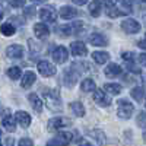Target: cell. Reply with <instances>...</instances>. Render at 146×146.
Here are the masks:
<instances>
[{"label": "cell", "instance_id": "cell-9", "mask_svg": "<svg viewBox=\"0 0 146 146\" xmlns=\"http://www.w3.org/2000/svg\"><path fill=\"white\" fill-rule=\"evenodd\" d=\"M78 78H79V75L72 67L70 69H66L64 73H63V83H64V86L73 88L76 85V82H78Z\"/></svg>", "mask_w": 146, "mask_h": 146}, {"label": "cell", "instance_id": "cell-32", "mask_svg": "<svg viewBox=\"0 0 146 146\" xmlns=\"http://www.w3.org/2000/svg\"><path fill=\"white\" fill-rule=\"evenodd\" d=\"M6 75H7V76H9L10 79L16 80V79L22 78V70H21V69H19L18 66H13V67H9V69H7Z\"/></svg>", "mask_w": 146, "mask_h": 146}, {"label": "cell", "instance_id": "cell-30", "mask_svg": "<svg viewBox=\"0 0 146 146\" xmlns=\"http://www.w3.org/2000/svg\"><path fill=\"white\" fill-rule=\"evenodd\" d=\"M105 13H107L108 18L115 19V18H118L121 15H124V12L121 10V9H118L117 6H113V7H105Z\"/></svg>", "mask_w": 146, "mask_h": 146}, {"label": "cell", "instance_id": "cell-25", "mask_svg": "<svg viewBox=\"0 0 146 146\" xmlns=\"http://www.w3.org/2000/svg\"><path fill=\"white\" fill-rule=\"evenodd\" d=\"M88 9H89V13H91V16H94V18H98V16L101 15L102 5H101V2H98V0H94V2H91V3H89Z\"/></svg>", "mask_w": 146, "mask_h": 146}, {"label": "cell", "instance_id": "cell-22", "mask_svg": "<svg viewBox=\"0 0 146 146\" xmlns=\"http://www.w3.org/2000/svg\"><path fill=\"white\" fill-rule=\"evenodd\" d=\"M2 124H3V127L9 131V133H13L15 130H16V123H15V118H13V115H10V114H7V115H5L3 117V120H2Z\"/></svg>", "mask_w": 146, "mask_h": 146}, {"label": "cell", "instance_id": "cell-33", "mask_svg": "<svg viewBox=\"0 0 146 146\" xmlns=\"http://www.w3.org/2000/svg\"><path fill=\"white\" fill-rule=\"evenodd\" d=\"M72 69L75 70L78 75H80V73H85L88 70V63H83V62H76V63H73Z\"/></svg>", "mask_w": 146, "mask_h": 146}, {"label": "cell", "instance_id": "cell-39", "mask_svg": "<svg viewBox=\"0 0 146 146\" xmlns=\"http://www.w3.org/2000/svg\"><path fill=\"white\" fill-rule=\"evenodd\" d=\"M121 57H123L126 62L129 63V62H133V58H135V54L133 53H130V51H126V53H123L121 54Z\"/></svg>", "mask_w": 146, "mask_h": 146}, {"label": "cell", "instance_id": "cell-7", "mask_svg": "<svg viewBox=\"0 0 146 146\" xmlns=\"http://www.w3.org/2000/svg\"><path fill=\"white\" fill-rule=\"evenodd\" d=\"M40 18H41L42 23H44V22H50V23L56 22V19H57V12H56V7H54V6H47V7H42V9L40 10Z\"/></svg>", "mask_w": 146, "mask_h": 146}, {"label": "cell", "instance_id": "cell-45", "mask_svg": "<svg viewBox=\"0 0 146 146\" xmlns=\"http://www.w3.org/2000/svg\"><path fill=\"white\" fill-rule=\"evenodd\" d=\"M79 146H94V145H91L89 142H80V143H79Z\"/></svg>", "mask_w": 146, "mask_h": 146}, {"label": "cell", "instance_id": "cell-54", "mask_svg": "<svg viewBox=\"0 0 146 146\" xmlns=\"http://www.w3.org/2000/svg\"><path fill=\"white\" fill-rule=\"evenodd\" d=\"M145 107H146V98H145Z\"/></svg>", "mask_w": 146, "mask_h": 146}, {"label": "cell", "instance_id": "cell-19", "mask_svg": "<svg viewBox=\"0 0 146 146\" xmlns=\"http://www.w3.org/2000/svg\"><path fill=\"white\" fill-rule=\"evenodd\" d=\"M34 34L38 36L40 40H45L48 35H50V28H48L45 23H35L34 25Z\"/></svg>", "mask_w": 146, "mask_h": 146}, {"label": "cell", "instance_id": "cell-13", "mask_svg": "<svg viewBox=\"0 0 146 146\" xmlns=\"http://www.w3.org/2000/svg\"><path fill=\"white\" fill-rule=\"evenodd\" d=\"M88 135L91 139H94L96 142V145L98 146H105L107 145V136H105V133L100 129H92L88 131Z\"/></svg>", "mask_w": 146, "mask_h": 146}, {"label": "cell", "instance_id": "cell-8", "mask_svg": "<svg viewBox=\"0 0 146 146\" xmlns=\"http://www.w3.org/2000/svg\"><path fill=\"white\" fill-rule=\"evenodd\" d=\"M94 101L100 107H108L111 104V100H110V96L107 95V92L104 89H95L94 91Z\"/></svg>", "mask_w": 146, "mask_h": 146}, {"label": "cell", "instance_id": "cell-12", "mask_svg": "<svg viewBox=\"0 0 146 146\" xmlns=\"http://www.w3.org/2000/svg\"><path fill=\"white\" fill-rule=\"evenodd\" d=\"M70 51L76 57H85L88 54V48L85 45V42H82V41H73L70 44Z\"/></svg>", "mask_w": 146, "mask_h": 146}, {"label": "cell", "instance_id": "cell-17", "mask_svg": "<svg viewBox=\"0 0 146 146\" xmlns=\"http://www.w3.org/2000/svg\"><path fill=\"white\" fill-rule=\"evenodd\" d=\"M28 101H29L31 107L34 108V111H36L38 114L42 111V100H41L40 96H38V94L31 92V94L28 95Z\"/></svg>", "mask_w": 146, "mask_h": 146}, {"label": "cell", "instance_id": "cell-31", "mask_svg": "<svg viewBox=\"0 0 146 146\" xmlns=\"http://www.w3.org/2000/svg\"><path fill=\"white\" fill-rule=\"evenodd\" d=\"M28 47H29V53H31V57L34 58L36 54H41L40 51H41V45L36 42V41H34V40H28Z\"/></svg>", "mask_w": 146, "mask_h": 146}, {"label": "cell", "instance_id": "cell-46", "mask_svg": "<svg viewBox=\"0 0 146 146\" xmlns=\"http://www.w3.org/2000/svg\"><path fill=\"white\" fill-rule=\"evenodd\" d=\"M32 3H44V2H47V0H31Z\"/></svg>", "mask_w": 146, "mask_h": 146}, {"label": "cell", "instance_id": "cell-11", "mask_svg": "<svg viewBox=\"0 0 146 146\" xmlns=\"http://www.w3.org/2000/svg\"><path fill=\"white\" fill-rule=\"evenodd\" d=\"M53 58H54V62L58 63V64L66 63V62H67V58H69V51H67V48L63 47V45L57 47L56 50L53 51Z\"/></svg>", "mask_w": 146, "mask_h": 146}, {"label": "cell", "instance_id": "cell-48", "mask_svg": "<svg viewBox=\"0 0 146 146\" xmlns=\"http://www.w3.org/2000/svg\"><path fill=\"white\" fill-rule=\"evenodd\" d=\"M3 19V12H0V21Z\"/></svg>", "mask_w": 146, "mask_h": 146}, {"label": "cell", "instance_id": "cell-10", "mask_svg": "<svg viewBox=\"0 0 146 146\" xmlns=\"http://www.w3.org/2000/svg\"><path fill=\"white\" fill-rule=\"evenodd\" d=\"M25 53V47L21 44H12L6 48V56L9 58H21Z\"/></svg>", "mask_w": 146, "mask_h": 146}, {"label": "cell", "instance_id": "cell-52", "mask_svg": "<svg viewBox=\"0 0 146 146\" xmlns=\"http://www.w3.org/2000/svg\"><path fill=\"white\" fill-rule=\"evenodd\" d=\"M0 137H2V130H0Z\"/></svg>", "mask_w": 146, "mask_h": 146}, {"label": "cell", "instance_id": "cell-51", "mask_svg": "<svg viewBox=\"0 0 146 146\" xmlns=\"http://www.w3.org/2000/svg\"><path fill=\"white\" fill-rule=\"evenodd\" d=\"M143 19H145V22H146V15H145V16H143Z\"/></svg>", "mask_w": 146, "mask_h": 146}, {"label": "cell", "instance_id": "cell-42", "mask_svg": "<svg viewBox=\"0 0 146 146\" xmlns=\"http://www.w3.org/2000/svg\"><path fill=\"white\" fill-rule=\"evenodd\" d=\"M139 63L146 67V53H142V54L139 56Z\"/></svg>", "mask_w": 146, "mask_h": 146}, {"label": "cell", "instance_id": "cell-23", "mask_svg": "<svg viewBox=\"0 0 146 146\" xmlns=\"http://www.w3.org/2000/svg\"><path fill=\"white\" fill-rule=\"evenodd\" d=\"M70 110L76 117H83L85 115V105L80 101H73L70 102Z\"/></svg>", "mask_w": 146, "mask_h": 146}, {"label": "cell", "instance_id": "cell-1", "mask_svg": "<svg viewBox=\"0 0 146 146\" xmlns=\"http://www.w3.org/2000/svg\"><path fill=\"white\" fill-rule=\"evenodd\" d=\"M44 101L47 108L53 113H58L62 111L63 108V101H62V96H60L58 89H51V91H45L44 92Z\"/></svg>", "mask_w": 146, "mask_h": 146}, {"label": "cell", "instance_id": "cell-4", "mask_svg": "<svg viewBox=\"0 0 146 146\" xmlns=\"http://www.w3.org/2000/svg\"><path fill=\"white\" fill-rule=\"evenodd\" d=\"M67 126H70V118L67 117H53L48 120V124H47L50 131H58Z\"/></svg>", "mask_w": 146, "mask_h": 146}, {"label": "cell", "instance_id": "cell-14", "mask_svg": "<svg viewBox=\"0 0 146 146\" xmlns=\"http://www.w3.org/2000/svg\"><path fill=\"white\" fill-rule=\"evenodd\" d=\"M13 118H15L16 123H19L23 129L29 127V126H31V121H32L31 115H29L27 111H16L15 115H13Z\"/></svg>", "mask_w": 146, "mask_h": 146}, {"label": "cell", "instance_id": "cell-44", "mask_svg": "<svg viewBox=\"0 0 146 146\" xmlns=\"http://www.w3.org/2000/svg\"><path fill=\"white\" fill-rule=\"evenodd\" d=\"M137 45H139L140 48H143V50H146V42H145L143 40H142V41H139V42H137Z\"/></svg>", "mask_w": 146, "mask_h": 146}, {"label": "cell", "instance_id": "cell-38", "mask_svg": "<svg viewBox=\"0 0 146 146\" xmlns=\"http://www.w3.org/2000/svg\"><path fill=\"white\" fill-rule=\"evenodd\" d=\"M18 146H34V143H32V140H31L29 137H22V139L19 140Z\"/></svg>", "mask_w": 146, "mask_h": 146}, {"label": "cell", "instance_id": "cell-53", "mask_svg": "<svg viewBox=\"0 0 146 146\" xmlns=\"http://www.w3.org/2000/svg\"><path fill=\"white\" fill-rule=\"evenodd\" d=\"M145 42H146V34H145Z\"/></svg>", "mask_w": 146, "mask_h": 146}, {"label": "cell", "instance_id": "cell-35", "mask_svg": "<svg viewBox=\"0 0 146 146\" xmlns=\"http://www.w3.org/2000/svg\"><path fill=\"white\" fill-rule=\"evenodd\" d=\"M35 13H36L35 6H25L23 7V16L25 18H34Z\"/></svg>", "mask_w": 146, "mask_h": 146}, {"label": "cell", "instance_id": "cell-26", "mask_svg": "<svg viewBox=\"0 0 146 146\" xmlns=\"http://www.w3.org/2000/svg\"><path fill=\"white\" fill-rule=\"evenodd\" d=\"M130 95H131V98L135 100L136 102H142L145 100V88L142 86H135L131 91H130Z\"/></svg>", "mask_w": 146, "mask_h": 146}, {"label": "cell", "instance_id": "cell-6", "mask_svg": "<svg viewBox=\"0 0 146 146\" xmlns=\"http://www.w3.org/2000/svg\"><path fill=\"white\" fill-rule=\"evenodd\" d=\"M121 29H123L126 34H137L140 29H142V25L136 21V19H124L121 22Z\"/></svg>", "mask_w": 146, "mask_h": 146}, {"label": "cell", "instance_id": "cell-18", "mask_svg": "<svg viewBox=\"0 0 146 146\" xmlns=\"http://www.w3.org/2000/svg\"><path fill=\"white\" fill-rule=\"evenodd\" d=\"M89 42L95 47H105V45H108V38L100 32H95L89 36Z\"/></svg>", "mask_w": 146, "mask_h": 146}, {"label": "cell", "instance_id": "cell-50", "mask_svg": "<svg viewBox=\"0 0 146 146\" xmlns=\"http://www.w3.org/2000/svg\"><path fill=\"white\" fill-rule=\"evenodd\" d=\"M2 110H3V108H2V105H0V114H2V113H3V111H2Z\"/></svg>", "mask_w": 146, "mask_h": 146}, {"label": "cell", "instance_id": "cell-41", "mask_svg": "<svg viewBox=\"0 0 146 146\" xmlns=\"http://www.w3.org/2000/svg\"><path fill=\"white\" fill-rule=\"evenodd\" d=\"M117 2L118 0H104V5L105 7H113V6H117Z\"/></svg>", "mask_w": 146, "mask_h": 146}, {"label": "cell", "instance_id": "cell-20", "mask_svg": "<svg viewBox=\"0 0 146 146\" xmlns=\"http://www.w3.org/2000/svg\"><path fill=\"white\" fill-rule=\"evenodd\" d=\"M35 80H36V75H35L34 72L28 70V72H25L22 75L21 85H22V88H29V86H32V85L35 83Z\"/></svg>", "mask_w": 146, "mask_h": 146}, {"label": "cell", "instance_id": "cell-2", "mask_svg": "<svg viewBox=\"0 0 146 146\" xmlns=\"http://www.w3.org/2000/svg\"><path fill=\"white\" fill-rule=\"evenodd\" d=\"M85 28V23L82 21H73L69 25H62L57 28V34L58 35H63V36H69V35H73V34H80Z\"/></svg>", "mask_w": 146, "mask_h": 146}, {"label": "cell", "instance_id": "cell-37", "mask_svg": "<svg viewBox=\"0 0 146 146\" xmlns=\"http://www.w3.org/2000/svg\"><path fill=\"white\" fill-rule=\"evenodd\" d=\"M126 66H127V69H129L131 73H137V75L140 73V67H139V66H136V64L133 63V62H129Z\"/></svg>", "mask_w": 146, "mask_h": 146}, {"label": "cell", "instance_id": "cell-55", "mask_svg": "<svg viewBox=\"0 0 146 146\" xmlns=\"http://www.w3.org/2000/svg\"><path fill=\"white\" fill-rule=\"evenodd\" d=\"M142 2H143V3H146V0H142Z\"/></svg>", "mask_w": 146, "mask_h": 146}, {"label": "cell", "instance_id": "cell-49", "mask_svg": "<svg viewBox=\"0 0 146 146\" xmlns=\"http://www.w3.org/2000/svg\"><path fill=\"white\" fill-rule=\"evenodd\" d=\"M143 140L146 142V133H143Z\"/></svg>", "mask_w": 146, "mask_h": 146}, {"label": "cell", "instance_id": "cell-27", "mask_svg": "<svg viewBox=\"0 0 146 146\" xmlns=\"http://www.w3.org/2000/svg\"><path fill=\"white\" fill-rule=\"evenodd\" d=\"M104 91L111 94V95H118L121 91H123V88H121L120 83H105L104 85Z\"/></svg>", "mask_w": 146, "mask_h": 146}, {"label": "cell", "instance_id": "cell-40", "mask_svg": "<svg viewBox=\"0 0 146 146\" xmlns=\"http://www.w3.org/2000/svg\"><path fill=\"white\" fill-rule=\"evenodd\" d=\"M25 5V0H10V6L12 7H21Z\"/></svg>", "mask_w": 146, "mask_h": 146}, {"label": "cell", "instance_id": "cell-21", "mask_svg": "<svg viewBox=\"0 0 146 146\" xmlns=\"http://www.w3.org/2000/svg\"><path fill=\"white\" fill-rule=\"evenodd\" d=\"M60 16H62V19H73L78 16V10L72 6H63L60 9Z\"/></svg>", "mask_w": 146, "mask_h": 146}, {"label": "cell", "instance_id": "cell-36", "mask_svg": "<svg viewBox=\"0 0 146 146\" xmlns=\"http://www.w3.org/2000/svg\"><path fill=\"white\" fill-rule=\"evenodd\" d=\"M121 5L124 6V12H126V13H130V12H131L133 0H121Z\"/></svg>", "mask_w": 146, "mask_h": 146}, {"label": "cell", "instance_id": "cell-16", "mask_svg": "<svg viewBox=\"0 0 146 146\" xmlns=\"http://www.w3.org/2000/svg\"><path fill=\"white\" fill-rule=\"evenodd\" d=\"M104 73H105L107 78H118L121 73H123V69H121V66L117 64V63H110L105 67Z\"/></svg>", "mask_w": 146, "mask_h": 146}, {"label": "cell", "instance_id": "cell-5", "mask_svg": "<svg viewBox=\"0 0 146 146\" xmlns=\"http://www.w3.org/2000/svg\"><path fill=\"white\" fill-rule=\"evenodd\" d=\"M36 67H38V73L41 76L44 78H50V76H54L57 73V69L53 63L47 62V60H41V62H38V64H36Z\"/></svg>", "mask_w": 146, "mask_h": 146}, {"label": "cell", "instance_id": "cell-24", "mask_svg": "<svg viewBox=\"0 0 146 146\" xmlns=\"http://www.w3.org/2000/svg\"><path fill=\"white\" fill-rule=\"evenodd\" d=\"M92 58L96 64H104L110 60V54L107 51H95L92 53Z\"/></svg>", "mask_w": 146, "mask_h": 146}, {"label": "cell", "instance_id": "cell-47", "mask_svg": "<svg viewBox=\"0 0 146 146\" xmlns=\"http://www.w3.org/2000/svg\"><path fill=\"white\" fill-rule=\"evenodd\" d=\"M142 79H143V82H145V83H146V73H145V75H143V76H142Z\"/></svg>", "mask_w": 146, "mask_h": 146}, {"label": "cell", "instance_id": "cell-56", "mask_svg": "<svg viewBox=\"0 0 146 146\" xmlns=\"http://www.w3.org/2000/svg\"><path fill=\"white\" fill-rule=\"evenodd\" d=\"M0 146H3V145H2V143H0Z\"/></svg>", "mask_w": 146, "mask_h": 146}, {"label": "cell", "instance_id": "cell-29", "mask_svg": "<svg viewBox=\"0 0 146 146\" xmlns=\"http://www.w3.org/2000/svg\"><path fill=\"white\" fill-rule=\"evenodd\" d=\"M0 32H2V35H5V36H12L16 32V27H13L10 22L3 23V25L0 27Z\"/></svg>", "mask_w": 146, "mask_h": 146}, {"label": "cell", "instance_id": "cell-43", "mask_svg": "<svg viewBox=\"0 0 146 146\" xmlns=\"http://www.w3.org/2000/svg\"><path fill=\"white\" fill-rule=\"evenodd\" d=\"M75 5H78V6H82V5H86L88 3V0H72Z\"/></svg>", "mask_w": 146, "mask_h": 146}, {"label": "cell", "instance_id": "cell-34", "mask_svg": "<svg viewBox=\"0 0 146 146\" xmlns=\"http://www.w3.org/2000/svg\"><path fill=\"white\" fill-rule=\"evenodd\" d=\"M136 123L140 129H146V111H140L136 117Z\"/></svg>", "mask_w": 146, "mask_h": 146}, {"label": "cell", "instance_id": "cell-3", "mask_svg": "<svg viewBox=\"0 0 146 146\" xmlns=\"http://www.w3.org/2000/svg\"><path fill=\"white\" fill-rule=\"evenodd\" d=\"M135 111V105L129 100H118V108H117V115L123 120H129Z\"/></svg>", "mask_w": 146, "mask_h": 146}, {"label": "cell", "instance_id": "cell-28", "mask_svg": "<svg viewBox=\"0 0 146 146\" xmlns=\"http://www.w3.org/2000/svg\"><path fill=\"white\" fill-rule=\"evenodd\" d=\"M80 89H82L83 92H92V91L96 89V85H95V82H94L91 78H86V79L80 83Z\"/></svg>", "mask_w": 146, "mask_h": 146}, {"label": "cell", "instance_id": "cell-15", "mask_svg": "<svg viewBox=\"0 0 146 146\" xmlns=\"http://www.w3.org/2000/svg\"><path fill=\"white\" fill-rule=\"evenodd\" d=\"M51 140L58 146H67L73 140V136H72L70 131H60L58 135H56V137L51 139Z\"/></svg>", "mask_w": 146, "mask_h": 146}]
</instances>
